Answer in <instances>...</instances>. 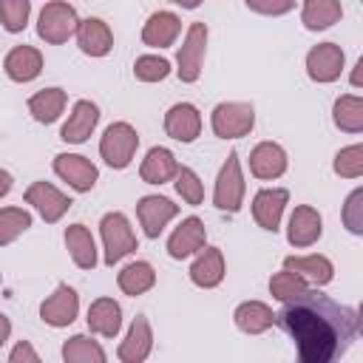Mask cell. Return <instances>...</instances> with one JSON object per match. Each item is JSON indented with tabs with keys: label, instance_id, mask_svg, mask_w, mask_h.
<instances>
[{
	"label": "cell",
	"instance_id": "14",
	"mask_svg": "<svg viewBox=\"0 0 363 363\" xmlns=\"http://www.w3.org/2000/svg\"><path fill=\"white\" fill-rule=\"evenodd\" d=\"M286 204H289V190L286 187H261L252 196V218H255V224L261 230H267V233H278Z\"/></svg>",
	"mask_w": 363,
	"mask_h": 363
},
{
	"label": "cell",
	"instance_id": "34",
	"mask_svg": "<svg viewBox=\"0 0 363 363\" xmlns=\"http://www.w3.org/2000/svg\"><path fill=\"white\" fill-rule=\"evenodd\" d=\"M31 230V213L26 207H0V247L14 244Z\"/></svg>",
	"mask_w": 363,
	"mask_h": 363
},
{
	"label": "cell",
	"instance_id": "44",
	"mask_svg": "<svg viewBox=\"0 0 363 363\" xmlns=\"http://www.w3.org/2000/svg\"><path fill=\"white\" fill-rule=\"evenodd\" d=\"M11 187H14V179H11V173L0 167V199H6V196L11 193Z\"/></svg>",
	"mask_w": 363,
	"mask_h": 363
},
{
	"label": "cell",
	"instance_id": "33",
	"mask_svg": "<svg viewBox=\"0 0 363 363\" xmlns=\"http://www.w3.org/2000/svg\"><path fill=\"white\" fill-rule=\"evenodd\" d=\"M60 354H62L65 363H105L108 360L105 349L91 335H71L62 343V352Z\"/></svg>",
	"mask_w": 363,
	"mask_h": 363
},
{
	"label": "cell",
	"instance_id": "45",
	"mask_svg": "<svg viewBox=\"0 0 363 363\" xmlns=\"http://www.w3.org/2000/svg\"><path fill=\"white\" fill-rule=\"evenodd\" d=\"M9 337H11V320H9V315L0 312V349L9 343Z\"/></svg>",
	"mask_w": 363,
	"mask_h": 363
},
{
	"label": "cell",
	"instance_id": "39",
	"mask_svg": "<svg viewBox=\"0 0 363 363\" xmlns=\"http://www.w3.org/2000/svg\"><path fill=\"white\" fill-rule=\"evenodd\" d=\"M306 286H309V284H306L298 272H292V269H286V267L269 278V295H272L275 301H286V298L303 292Z\"/></svg>",
	"mask_w": 363,
	"mask_h": 363
},
{
	"label": "cell",
	"instance_id": "25",
	"mask_svg": "<svg viewBox=\"0 0 363 363\" xmlns=\"http://www.w3.org/2000/svg\"><path fill=\"white\" fill-rule=\"evenodd\" d=\"M62 241H65V250L71 255V261L79 267V269H94L99 264V250H96V241L91 235V230L85 224H68L65 233H62Z\"/></svg>",
	"mask_w": 363,
	"mask_h": 363
},
{
	"label": "cell",
	"instance_id": "41",
	"mask_svg": "<svg viewBox=\"0 0 363 363\" xmlns=\"http://www.w3.org/2000/svg\"><path fill=\"white\" fill-rule=\"evenodd\" d=\"M244 6L264 17H284L295 9V0H244Z\"/></svg>",
	"mask_w": 363,
	"mask_h": 363
},
{
	"label": "cell",
	"instance_id": "43",
	"mask_svg": "<svg viewBox=\"0 0 363 363\" xmlns=\"http://www.w3.org/2000/svg\"><path fill=\"white\" fill-rule=\"evenodd\" d=\"M349 82H352V88H363V57L354 62V68H352V77H349Z\"/></svg>",
	"mask_w": 363,
	"mask_h": 363
},
{
	"label": "cell",
	"instance_id": "42",
	"mask_svg": "<svg viewBox=\"0 0 363 363\" xmlns=\"http://www.w3.org/2000/svg\"><path fill=\"white\" fill-rule=\"evenodd\" d=\"M9 363H40V352L28 340H17L9 352Z\"/></svg>",
	"mask_w": 363,
	"mask_h": 363
},
{
	"label": "cell",
	"instance_id": "3",
	"mask_svg": "<svg viewBox=\"0 0 363 363\" xmlns=\"http://www.w3.org/2000/svg\"><path fill=\"white\" fill-rule=\"evenodd\" d=\"M79 14L68 0H48L37 14V37L45 45H62L77 34Z\"/></svg>",
	"mask_w": 363,
	"mask_h": 363
},
{
	"label": "cell",
	"instance_id": "9",
	"mask_svg": "<svg viewBox=\"0 0 363 363\" xmlns=\"http://www.w3.org/2000/svg\"><path fill=\"white\" fill-rule=\"evenodd\" d=\"M51 167L77 193H91L96 187V182H99V167L82 153H57Z\"/></svg>",
	"mask_w": 363,
	"mask_h": 363
},
{
	"label": "cell",
	"instance_id": "30",
	"mask_svg": "<svg viewBox=\"0 0 363 363\" xmlns=\"http://www.w3.org/2000/svg\"><path fill=\"white\" fill-rule=\"evenodd\" d=\"M116 286H119L125 295H130V298H139V295L150 292V289L156 286V269H153V264H150V261H142V258L125 264V267L116 272Z\"/></svg>",
	"mask_w": 363,
	"mask_h": 363
},
{
	"label": "cell",
	"instance_id": "40",
	"mask_svg": "<svg viewBox=\"0 0 363 363\" xmlns=\"http://www.w3.org/2000/svg\"><path fill=\"white\" fill-rule=\"evenodd\" d=\"M343 227L352 233V235H363V187H354L346 201H343Z\"/></svg>",
	"mask_w": 363,
	"mask_h": 363
},
{
	"label": "cell",
	"instance_id": "13",
	"mask_svg": "<svg viewBox=\"0 0 363 363\" xmlns=\"http://www.w3.org/2000/svg\"><path fill=\"white\" fill-rule=\"evenodd\" d=\"M207 244V227L199 216H187L179 221V227H173V233L167 235V255L173 261H184L190 255H196L201 247Z\"/></svg>",
	"mask_w": 363,
	"mask_h": 363
},
{
	"label": "cell",
	"instance_id": "46",
	"mask_svg": "<svg viewBox=\"0 0 363 363\" xmlns=\"http://www.w3.org/2000/svg\"><path fill=\"white\" fill-rule=\"evenodd\" d=\"M170 6H179V9H187V11H193V9H199L204 0H167Z\"/></svg>",
	"mask_w": 363,
	"mask_h": 363
},
{
	"label": "cell",
	"instance_id": "12",
	"mask_svg": "<svg viewBox=\"0 0 363 363\" xmlns=\"http://www.w3.org/2000/svg\"><path fill=\"white\" fill-rule=\"evenodd\" d=\"M179 216V204H173L167 196H159V193H150V196H142L136 201V218L142 224V233L147 238H159L164 233V227Z\"/></svg>",
	"mask_w": 363,
	"mask_h": 363
},
{
	"label": "cell",
	"instance_id": "19",
	"mask_svg": "<svg viewBox=\"0 0 363 363\" xmlns=\"http://www.w3.org/2000/svg\"><path fill=\"white\" fill-rule=\"evenodd\" d=\"M286 167H289V156H286L284 145H278V142H258L250 150V173L258 182L281 179L286 173Z\"/></svg>",
	"mask_w": 363,
	"mask_h": 363
},
{
	"label": "cell",
	"instance_id": "7",
	"mask_svg": "<svg viewBox=\"0 0 363 363\" xmlns=\"http://www.w3.org/2000/svg\"><path fill=\"white\" fill-rule=\"evenodd\" d=\"M210 128L218 139H244L255 128V108L241 99L218 102L210 111Z\"/></svg>",
	"mask_w": 363,
	"mask_h": 363
},
{
	"label": "cell",
	"instance_id": "22",
	"mask_svg": "<svg viewBox=\"0 0 363 363\" xmlns=\"http://www.w3.org/2000/svg\"><path fill=\"white\" fill-rule=\"evenodd\" d=\"M153 352V329H150V320L145 315H136L125 340L119 343L116 349V360L122 363H145Z\"/></svg>",
	"mask_w": 363,
	"mask_h": 363
},
{
	"label": "cell",
	"instance_id": "47",
	"mask_svg": "<svg viewBox=\"0 0 363 363\" xmlns=\"http://www.w3.org/2000/svg\"><path fill=\"white\" fill-rule=\"evenodd\" d=\"M0 284H3V272H0Z\"/></svg>",
	"mask_w": 363,
	"mask_h": 363
},
{
	"label": "cell",
	"instance_id": "23",
	"mask_svg": "<svg viewBox=\"0 0 363 363\" xmlns=\"http://www.w3.org/2000/svg\"><path fill=\"white\" fill-rule=\"evenodd\" d=\"M182 34V17L176 11H153L142 26V43L147 48H170Z\"/></svg>",
	"mask_w": 363,
	"mask_h": 363
},
{
	"label": "cell",
	"instance_id": "15",
	"mask_svg": "<svg viewBox=\"0 0 363 363\" xmlns=\"http://www.w3.org/2000/svg\"><path fill=\"white\" fill-rule=\"evenodd\" d=\"M320 235H323V216L312 204H298L286 221V241L295 250H306L318 244Z\"/></svg>",
	"mask_w": 363,
	"mask_h": 363
},
{
	"label": "cell",
	"instance_id": "37",
	"mask_svg": "<svg viewBox=\"0 0 363 363\" xmlns=\"http://www.w3.org/2000/svg\"><path fill=\"white\" fill-rule=\"evenodd\" d=\"M332 170L340 179H360L363 176V145L354 142V145L340 147L332 159Z\"/></svg>",
	"mask_w": 363,
	"mask_h": 363
},
{
	"label": "cell",
	"instance_id": "10",
	"mask_svg": "<svg viewBox=\"0 0 363 363\" xmlns=\"http://www.w3.org/2000/svg\"><path fill=\"white\" fill-rule=\"evenodd\" d=\"M23 199H26V204H31L37 210V216L45 224H57L68 213V207H71V199L57 184H51V182H31L26 187Z\"/></svg>",
	"mask_w": 363,
	"mask_h": 363
},
{
	"label": "cell",
	"instance_id": "11",
	"mask_svg": "<svg viewBox=\"0 0 363 363\" xmlns=\"http://www.w3.org/2000/svg\"><path fill=\"white\" fill-rule=\"evenodd\" d=\"M79 315V295L68 284H57L54 292L40 303V320L48 323L51 329H65L77 320Z\"/></svg>",
	"mask_w": 363,
	"mask_h": 363
},
{
	"label": "cell",
	"instance_id": "31",
	"mask_svg": "<svg viewBox=\"0 0 363 363\" xmlns=\"http://www.w3.org/2000/svg\"><path fill=\"white\" fill-rule=\"evenodd\" d=\"M343 6L340 0H303L301 3V23L306 31H326L340 23Z\"/></svg>",
	"mask_w": 363,
	"mask_h": 363
},
{
	"label": "cell",
	"instance_id": "27",
	"mask_svg": "<svg viewBox=\"0 0 363 363\" xmlns=\"http://www.w3.org/2000/svg\"><path fill=\"white\" fill-rule=\"evenodd\" d=\"M284 267L298 272L309 286H326L335 278V264L320 255V252H309V255H286Z\"/></svg>",
	"mask_w": 363,
	"mask_h": 363
},
{
	"label": "cell",
	"instance_id": "26",
	"mask_svg": "<svg viewBox=\"0 0 363 363\" xmlns=\"http://www.w3.org/2000/svg\"><path fill=\"white\" fill-rule=\"evenodd\" d=\"M85 323H88V332L91 335L116 337L119 329H122V306H119V301H113V298H96V301H91L88 315H85Z\"/></svg>",
	"mask_w": 363,
	"mask_h": 363
},
{
	"label": "cell",
	"instance_id": "32",
	"mask_svg": "<svg viewBox=\"0 0 363 363\" xmlns=\"http://www.w3.org/2000/svg\"><path fill=\"white\" fill-rule=\"evenodd\" d=\"M332 122L343 133H363V96L343 94L332 105Z\"/></svg>",
	"mask_w": 363,
	"mask_h": 363
},
{
	"label": "cell",
	"instance_id": "5",
	"mask_svg": "<svg viewBox=\"0 0 363 363\" xmlns=\"http://www.w3.org/2000/svg\"><path fill=\"white\" fill-rule=\"evenodd\" d=\"M207 37H210V28L204 20H196L187 26L184 31V40L176 51V77L187 85L199 82L201 71H204V54H207Z\"/></svg>",
	"mask_w": 363,
	"mask_h": 363
},
{
	"label": "cell",
	"instance_id": "36",
	"mask_svg": "<svg viewBox=\"0 0 363 363\" xmlns=\"http://www.w3.org/2000/svg\"><path fill=\"white\" fill-rule=\"evenodd\" d=\"M170 71H173V68H170V60H164V57H159V54H142V57L133 60V77H136L139 82H147V85L167 79Z\"/></svg>",
	"mask_w": 363,
	"mask_h": 363
},
{
	"label": "cell",
	"instance_id": "28",
	"mask_svg": "<svg viewBox=\"0 0 363 363\" xmlns=\"http://www.w3.org/2000/svg\"><path fill=\"white\" fill-rule=\"evenodd\" d=\"M233 323L244 335H264L267 329L275 326V312L264 301H241L233 309Z\"/></svg>",
	"mask_w": 363,
	"mask_h": 363
},
{
	"label": "cell",
	"instance_id": "38",
	"mask_svg": "<svg viewBox=\"0 0 363 363\" xmlns=\"http://www.w3.org/2000/svg\"><path fill=\"white\" fill-rule=\"evenodd\" d=\"M31 17V0H0V26L9 34L26 31Z\"/></svg>",
	"mask_w": 363,
	"mask_h": 363
},
{
	"label": "cell",
	"instance_id": "17",
	"mask_svg": "<svg viewBox=\"0 0 363 363\" xmlns=\"http://www.w3.org/2000/svg\"><path fill=\"white\" fill-rule=\"evenodd\" d=\"M96 125H99V108H96V102L77 99L71 105V113H68L65 125L60 128V139L65 145H82V142L91 139V133L96 130Z\"/></svg>",
	"mask_w": 363,
	"mask_h": 363
},
{
	"label": "cell",
	"instance_id": "6",
	"mask_svg": "<svg viewBox=\"0 0 363 363\" xmlns=\"http://www.w3.org/2000/svg\"><path fill=\"white\" fill-rule=\"evenodd\" d=\"M244 196H247V182H244L241 159H238V150H230L213 184V204L221 213H238L244 204Z\"/></svg>",
	"mask_w": 363,
	"mask_h": 363
},
{
	"label": "cell",
	"instance_id": "21",
	"mask_svg": "<svg viewBox=\"0 0 363 363\" xmlns=\"http://www.w3.org/2000/svg\"><path fill=\"white\" fill-rule=\"evenodd\" d=\"M3 71L17 85L34 82L43 74V51L34 45H14L3 60Z\"/></svg>",
	"mask_w": 363,
	"mask_h": 363
},
{
	"label": "cell",
	"instance_id": "1",
	"mask_svg": "<svg viewBox=\"0 0 363 363\" xmlns=\"http://www.w3.org/2000/svg\"><path fill=\"white\" fill-rule=\"evenodd\" d=\"M275 323L292 337L301 363H332L349 352L360 335V309L332 301L315 289H303L281 301Z\"/></svg>",
	"mask_w": 363,
	"mask_h": 363
},
{
	"label": "cell",
	"instance_id": "20",
	"mask_svg": "<svg viewBox=\"0 0 363 363\" xmlns=\"http://www.w3.org/2000/svg\"><path fill=\"white\" fill-rule=\"evenodd\" d=\"M74 40H77L79 51L85 57H94V60L108 57L111 48H113V31H111V26L102 17H85V20H79Z\"/></svg>",
	"mask_w": 363,
	"mask_h": 363
},
{
	"label": "cell",
	"instance_id": "16",
	"mask_svg": "<svg viewBox=\"0 0 363 363\" xmlns=\"http://www.w3.org/2000/svg\"><path fill=\"white\" fill-rule=\"evenodd\" d=\"M201 111L193 105V102H176L164 111V133L182 145H190L199 139L201 133Z\"/></svg>",
	"mask_w": 363,
	"mask_h": 363
},
{
	"label": "cell",
	"instance_id": "8",
	"mask_svg": "<svg viewBox=\"0 0 363 363\" xmlns=\"http://www.w3.org/2000/svg\"><path fill=\"white\" fill-rule=\"evenodd\" d=\"M306 77L318 85H332L340 79L343 68H346V51L337 43H318L306 51Z\"/></svg>",
	"mask_w": 363,
	"mask_h": 363
},
{
	"label": "cell",
	"instance_id": "35",
	"mask_svg": "<svg viewBox=\"0 0 363 363\" xmlns=\"http://www.w3.org/2000/svg\"><path fill=\"white\" fill-rule=\"evenodd\" d=\"M173 184H176V193L182 196L184 204L190 207H199L204 201V182L199 179V173L187 164H179L176 176H173Z\"/></svg>",
	"mask_w": 363,
	"mask_h": 363
},
{
	"label": "cell",
	"instance_id": "24",
	"mask_svg": "<svg viewBox=\"0 0 363 363\" xmlns=\"http://www.w3.org/2000/svg\"><path fill=\"white\" fill-rule=\"evenodd\" d=\"M176 170H179L176 153L164 145H153L139 164V179L145 184H167V182H173Z\"/></svg>",
	"mask_w": 363,
	"mask_h": 363
},
{
	"label": "cell",
	"instance_id": "4",
	"mask_svg": "<svg viewBox=\"0 0 363 363\" xmlns=\"http://www.w3.org/2000/svg\"><path fill=\"white\" fill-rule=\"evenodd\" d=\"M136 150H139V130L125 119L111 122L99 136V159L113 170H125L133 162Z\"/></svg>",
	"mask_w": 363,
	"mask_h": 363
},
{
	"label": "cell",
	"instance_id": "29",
	"mask_svg": "<svg viewBox=\"0 0 363 363\" xmlns=\"http://www.w3.org/2000/svg\"><path fill=\"white\" fill-rule=\"evenodd\" d=\"M65 105H68V94H65L62 88H57V85H51V88H40V91L31 94L28 102H26L31 119L40 122V125H51V122H57V119L62 116Z\"/></svg>",
	"mask_w": 363,
	"mask_h": 363
},
{
	"label": "cell",
	"instance_id": "2",
	"mask_svg": "<svg viewBox=\"0 0 363 363\" xmlns=\"http://www.w3.org/2000/svg\"><path fill=\"white\" fill-rule=\"evenodd\" d=\"M99 235H102V264L105 267H113L139 250L130 218L122 210H111L99 218Z\"/></svg>",
	"mask_w": 363,
	"mask_h": 363
},
{
	"label": "cell",
	"instance_id": "18",
	"mask_svg": "<svg viewBox=\"0 0 363 363\" xmlns=\"http://www.w3.org/2000/svg\"><path fill=\"white\" fill-rule=\"evenodd\" d=\"M190 275V284L199 286V289H216L224 275H227V261H224V252L218 247H201L187 269Z\"/></svg>",
	"mask_w": 363,
	"mask_h": 363
}]
</instances>
